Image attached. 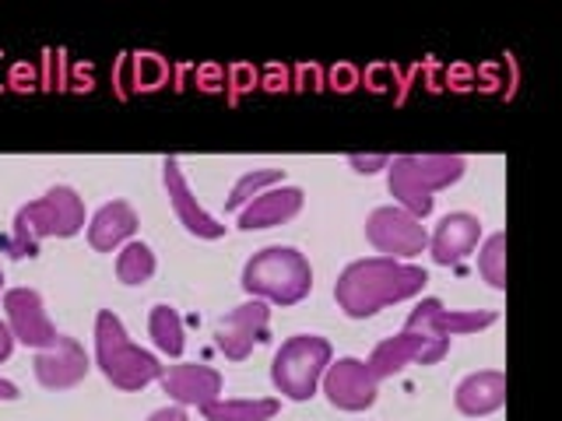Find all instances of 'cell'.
I'll return each instance as SVG.
<instances>
[{
    "label": "cell",
    "mask_w": 562,
    "mask_h": 421,
    "mask_svg": "<svg viewBox=\"0 0 562 421\" xmlns=\"http://www.w3.org/2000/svg\"><path fill=\"white\" fill-rule=\"evenodd\" d=\"M429 285V274L415 263L391 257H362L334 281V303L348 320H369L394 303H408Z\"/></svg>",
    "instance_id": "cell-1"
},
{
    "label": "cell",
    "mask_w": 562,
    "mask_h": 421,
    "mask_svg": "<svg viewBox=\"0 0 562 421\" xmlns=\"http://www.w3.org/2000/svg\"><path fill=\"white\" fill-rule=\"evenodd\" d=\"M95 368L105 376V383L116 386L123 394H140L145 386L158 383L162 376V362H158L148 348L131 341L127 327L113 309L95 312Z\"/></svg>",
    "instance_id": "cell-2"
},
{
    "label": "cell",
    "mask_w": 562,
    "mask_h": 421,
    "mask_svg": "<svg viewBox=\"0 0 562 421\" xmlns=\"http://www.w3.org/2000/svg\"><path fill=\"white\" fill-rule=\"evenodd\" d=\"M85 201L75 186L57 183L43 197L18 207L11 225V257H32L43 239H70L85 228Z\"/></svg>",
    "instance_id": "cell-3"
},
{
    "label": "cell",
    "mask_w": 562,
    "mask_h": 421,
    "mask_svg": "<svg viewBox=\"0 0 562 421\" xmlns=\"http://www.w3.org/2000/svg\"><path fill=\"white\" fill-rule=\"evenodd\" d=\"M239 285L268 306H299L313 292V268L295 246H263L246 260Z\"/></svg>",
    "instance_id": "cell-4"
},
{
    "label": "cell",
    "mask_w": 562,
    "mask_h": 421,
    "mask_svg": "<svg viewBox=\"0 0 562 421\" xmlns=\"http://www.w3.org/2000/svg\"><path fill=\"white\" fill-rule=\"evenodd\" d=\"M468 162L461 155H397L386 166V190L397 207L415 218H429L436 190H447L464 175Z\"/></svg>",
    "instance_id": "cell-5"
},
{
    "label": "cell",
    "mask_w": 562,
    "mask_h": 421,
    "mask_svg": "<svg viewBox=\"0 0 562 421\" xmlns=\"http://www.w3.org/2000/svg\"><path fill=\"white\" fill-rule=\"evenodd\" d=\"M330 362L334 348L327 338H321V333H295V338L281 341V348L274 351L271 383L285 400L306 403L321 390V379Z\"/></svg>",
    "instance_id": "cell-6"
},
{
    "label": "cell",
    "mask_w": 562,
    "mask_h": 421,
    "mask_svg": "<svg viewBox=\"0 0 562 421\" xmlns=\"http://www.w3.org/2000/svg\"><path fill=\"white\" fill-rule=\"evenodd\" d=\"M366 239L380 257L391 260H415L418 253L429 250V228L422 225V218L408 215L397 204H383L376 210H369Z\"/></svg>",
    "instance_id": "cell-7"
},
{
    "label": "cell",
    "mask_w": 562,
    "mask_h": 421,
    "mask_svg": "<svg viewBox=\"0 0 562 421\" xmlns=\"http://www.w3.org/2000/svg\"><path fill=\"white\" fill-rule=\"evenodd\" d=\"M450 355V338H436L426 330H408L404 327L394 338H386L373 348V355L366 359L369 373L376 379H391L404 373L408 365H436Z\"/></svg>",
    "instance_id": "cell-8"
},
{
    "label": "cell",
    "mask_w": 562,
    "mask_h": 421,
    "mask_svg": "<svg viewBox=\"0 0 562 421\" xmlns=\"http://www.w3.org/2000/svg\"><path fill=\"white\" fill-rule=\"evenodd\" d=\"M321 390L327 397L330 408L338 411H369L380 397V379L369 373V365L356 355H345L338 362L327 365V373L321 379Z\"/></svg>",
    "instance_id": "cell-9"
},
{
    "label": "cell",
    "mask_w": 562,
    "mask_h": 421,
    "mask_svg": "<svg viewBox=\"0 0 562 421\" xmlns=\"http://www.w3.org/2000/svg\"><path fill=\"white\" fill-rule=\"evenodd\" d=\"M4 323L11 330L14 344H25L32 351H46L60 338L46 312L43 295L35 288H8L4 292Z\"/></svg>",
    "instance_id": "cell-10"
},
{
    "label": "cell",
    "mask_w": 562,
    "mask_h": 421,
    "mask_svg": "<svg viewBox=\"0 0 562 421\" xmlns=\"http://www.w3.org/2000/svg\"><path fill=\"white\" fill-rule=\"evenodd\" d=\"M32 373H35V383H40L43 390H53V394L75 390V386L85 383V376L92 373V359L85 355V348L78 344V338H67V333H60L53 348L35 351Z\"/></svg>",
    "instance_id": "cell-11"
},
{
    "label": "cell",
    "mask_w": 562,
    "mask_h": 421,
    "mask_svg": "<svg viewBox=\"0 0 562 421\" xmlns=\"http://www.w3.org/2000/svg\"><path fill=\"white\" fill-rule=\"evenodd\" d=\"M268 320H271V309H268V303H260V298H250V303L228 309L222 320H218V330H215L218 351H222L228 362L250 359L254 344L263 341Z\"/></svg>",
    "instance_id": "cell-12"
},
{
    "label": "cell",
    "mask_w": 562,
    "mask_h": 421,
    "mask_svg": "<svg viewBox=\"0 0 562 421\" xmlns=\"http://www.w3.org/2000/svg\"><path fill=\"white\" fill-rule=\"evenodd\" d=\"M162 183H166V193H169V204L176 210V218H180V225L187 228L190 236L207 239V242H215V239L225 236V225L215 215H207V210L198 204V197H193L180 158H172V155L162 158Z\"/></svg>",
    "instance_id": "cell-13"
},
{
    "label": "cell",
    "mask_w": 562,
    "mask_h": 421,
    "mask_svg": "<svg viewBox=\"0 0 562 421\" xmlns=\"http://www.w3.org/2000/svg\"><path fill=\"white\" fill-rule=\"evenodd\" d=\"M499 316L492 309H447L439 298H422L408 316V330H426L436 338H464V333H479L496 323Z\"/></svg>",
    "instance_id": "cell-14"
},
{
    "label": "cell",
    "mask_w": 562,
    "mask_h": 421,
    "mask_svg": "<svg viewBox=\"0 0 562 421\" xmlns=\"http://www.w3.org/2000/svg\"><path fill=\"white\" fill-rule=\"evenodd\" d=\"M158 386H162V394H169V400L180 403V408H204V403L222 397L225 379L218 368H211V365L180 362V365L162 368Z\"/></svg>",
    "instance_id": "cell-15"
},
{
    "label": "cell",
    "mask_w": 562,
    "mask_h": 421,
    "mask_svg": "<svg viewBox=\"0 0 562 421\" xmlns=\"http://www.w3.org/2000/svg\"><path fill=\"white\" fill-rule=\"evenodd\" d=\"M482 246V221L471 210H450L439 218L436 232L429 236V253L439 268H453V263L468 260Z\"/></svg>",
    "instance_id": "cell-16"
},
{
    "label": "cell",
    "mask_w": 562,
    "mask_h": 421,
    "mask_svg": "<svg viewBox=\"0 0 562 421\" xmlns=\"http://www.w3.org/2000/svg\"><path fill=\"white\" fill-rule=\"evenodd\" d=\"M303 201H306V193L299 186L278 183L271 190H263L260 197H254L239 210V228L243 232H260V228L285 225L299 215V210H303Z\"/></svg>",
    "instance_id": "cell-17"
},
{
    "label": "cell",
    "mask_w": 562,
    "mask_h": 421,
    "mask_svg": "<svg viewBox=\"0 0 562 421\" xmlns=\"http://www.w3.org/2000/svg\"><path fill=\"white\" fill-rule=\"evenodd\" d=\"M506 373L503 368H482V373H471L457 383L453 390V408L461 411L464 418H485L496 414L506 403Z\"/></svg>",
    "instance_id": "cell-18"
},
{
    "label": "cell",
    "mask_w": 562,
    "mask_h": 421,
    "mask_svg": "<svg viewBox=\"0 0 562 421\" xmlns=\"http://www.w3.org/2000/svg\"><path fill=\"white\" fill-rule=\"evenodd\" d=\"M137 232V210L131 201H110L88 218V246L95 253H116L123 250Z\"/></svg>",
    "instance_id": "cell-19"
},
{
    "label": "cell",
    "mask_w": 562,
    "mask_h": 421,
    "mask_svg": "<svg viewBox=\"0 0 562 421\" xmlns=\"http://www.w3.org/2000/svg\"><path fill=\"white\" fill-rule=\"evenodd\" d=\"M278 411V397H218L201 408L204 421H274Z\"/></svg>",
    "instance_id": "cell-20"
},
{
    "label": "cell",
    "mask_w": 562,
    "mask_h": 421,
    "mask_svg": "<svg viewBox=\"0 0 562 421\" xmlns=\"http://www.w3.org/2000/svg\"><path fill=\"white\" fill-rule=\"evenodd\" d=\"M148 338L151 344L162 351L169 359H180L183 348H187V327H183V316L176 312L169 303H158L148 312Z\"/></svg>",
    "instance_id": "cell-21"
},
{
    "label": "cell",
    "mask_w": 562,
    "mask_h": 421,
    "mask_svg": "<svg viewBox=\"0 0 562 421\" xmlns=\"http://www.w3.org/2000/svg\"><path fill=\"white\" fill-rule=\"evenodd\" d=\"M158 271V260H155V250L148 242L140 239H131L123 250L116 253V281L127 288H137V285H148Z\"/></svg>",
    "instance_id": "cell-22"
},
{
    "label": "cell",
    "mask_w": 562,
    "mask_h": 421,
    "mask_svg": "<svg viewBox=\"0 0 562 421\" xmlns=\"http://www.w3.org/2000/svg\"><path fill=\"white\" fill-rule=\"evenodd\" d=\"M278 183H285V172H281V169H250V172H243L239 180L233 183V193H228L225 207L228 210H243L254 197H260L263 190H271Z\"/></svg>",
    "instance_id": "cell-23"
},
{
    "label": "cell",
    "mask_w": 562,
    "mask_h": 421,
    "mask_svg": "<svg viewBox=\"0 0 562 421\" xmlns=\"http://www.w3.org/2000/svg\"><path fill=\"white\" fill-rule=\"evenodd\" d=\"M506 232L488 236L479 246V274L482 281H488V288L506 292Z\"/></svg>",
    "instance_id": "cell-24"
},
{
    "label": "cell",
    "mask_w": 562,
    "mask_h": 421,
    "mask_svg": "<svg viewBox=\"0 0 562 421\" xmlns=\"http://www.w3.org/2000/svg\"><path fill=\"white\" fill-rule=\"evenodd\" d=\"M348 166L359 175H373V172L391 166V155H348Z\"/></svg>",
    "instance_id": "cell-25"
},
{
    "label": "cell",
    "mask_w": 562,
    "mask_h": 421,
    "mask_svg": "<svg viewBox=\"0 0 562 421\" xmlns=\"http://www.w3.org/2000/svg\"><path fill=\"white\" fill-rule=\"evenodd\" d=\"M148 421H190V414H187V408H180V403H169V408L151 411Z\"/></svg>",
    "instance_id": "cell-26"
},
{
    "label": "cell",
    "mask_w": 562,
    "mask_h": 421,
    "mask_svg": "<svg viewBox=\"0 0 562 421\" xmlns=\"http://www.w3.org/2000/svg\"><path fill=\"white\" fill-rule=\"evenodd\" d=\"M11 351H14V338H11L8 323L0 320V362H8V359H11Z\"/></svg>",
    "instance_id": "cell-27"
},
{
    "label": "cell",
    "mask_w": 562,
    "mask_h": 421,
    "mask_svg": "<svg viewBox=\"0 0 562 421\" xmlns=\"http://www.w3.org/2000/svg\"><path fill=\"white\" fill-rule=\"evenodd\" d=\"M22 394H18V386L11 383V379H4L0 376V403H11V400H18Z\"/></svg>",
    "instance_id": "cell-28"
},
{
    "label": "cell",
    "mask_w": 562,
    "mask_h": 421,
    "mask_svg": "<svg viewBox=\"0 0 562 421\" xmlns=\"http://www.w3.org/2000/svg\"><path fill=\"white\" fill-rule=\"evenodd\" d=\"M0 292H4V271H0Z\"/></svg>",
    "instance_id": "cell-29"
}]
</instances>
